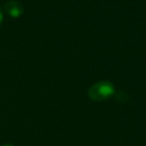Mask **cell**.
Returning a JSON list of instances; mask_svg holds the SVG:
<instances>
[{"instance_id": "6da1fadb", "label": "cell", "mask_w": 146, "mask_h": 146, "mask_svg": "<svg viewBox=\"0 0 146 146\" xmlns=\"http://www.w3.org/2000/svg\"><path fill=\"white\" fill-rule=\"evenodd\" d=\"M115 93L113 84L109 81H100L92 85L88 90V97L93 101H104Z\"/></svg>"}, {"instance_id": "7a4b0ae2", "label": "cell", "mask_w": 146, "mask_h": 146, "mask_svg": "<svg viewBox=\"0 0 146 146\" xmlns=\"http://www.w3.org/2000/svg\"><path fill=\"white\" fill-rule=\"evenodd\" d=\"M4 8L6 10V12L8 13V15H10L13 18H18L24 12V8L23 5L20 2L16 1V0H11L8 1L6 4L4 5Z\"/></svg>"}, {"instance_id": "3957f363", "label": "cell", "mask_w": 146, "mask_h": 146, "mask_svg": "<svg viewBox=\"0 0 146 146\" xmlns=\"http://www.w3.org/2000/svg\"><path fill=\"white\" fill-rule=\"evenodd\" d=\"M2 21H3V12H2V9L0 8V25L2 24Z\"/></svg>"}, {"instance_id": "277c9868", "label": "cell", "mask_w": 146, "mask_h": 146, "mask_svg": "<svg viewBox=\"0 0 146 146\" xmlns=\"http://www.w3.org/2000/svg\"><path fill=\"white\" fill-rule=\"evenodd\" d=\"M2 146H14V145H12V144H4V145H2Z\"/></svg>"}]
</instances>
